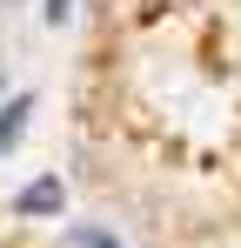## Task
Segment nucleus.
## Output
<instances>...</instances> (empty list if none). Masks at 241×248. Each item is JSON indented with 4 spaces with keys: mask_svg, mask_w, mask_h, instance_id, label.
<instances>
[{
    "mask_svg": "<svg viewBox=\"0 0 241 248\" xmlns=\"http://www.w3.org/2000/svg\"><path fill=\"white\" fill-rule=\"evenodd\" d=\"M27 114H34V101H27V94H14V101L0 108V155H7V148L20 141V127H27Z\"/></svg>",
    "mask_w": 241,
    "mask_h": 248,
    "instance_id": "1",
    "label": "nucleus"
},
{
    "mask_svg": "<svg viewBox=\"0 0 241 248\" xmlns=\"http://www.w3.org/2000/svg\"><path fill=\"white\" fill-rule=\"evenodd\" d=\"M20 215H60V181H34V188H20Z\"/></svg>",
    "mask_w": 241,
    "mask_h": 248,
    "instance_id": "2",
    "label": "nucleus"
},
{
    "mask_svg": "<svg viewBox=\"0 0 241 248\" xmlns=\"http://www.w3.org/2000/svg\"><path fill=\"white\" fill-rule=\"evenodd\" d=\"M80 248H120V242H107L101 228H80Z\"/></svg>",
    "mask_w": 241,
    "mask_h": 248,
    "instance_id": "3",
    "label": "nucleus"
},
{
    "mask_svg": "<svg viewBox=\"0 0 241 248\" xmlns=\"http://www.w3.org/2000/svg\"><path fill=\"white\" fill-rule=\"evenodd\" d=\"M67 14H74V0H47V20H54V27H60Z\"/></svg>",
    "mask_w": 241,
    "mask_h": 248,
    "instance_id": "4",
    "label": "nucleus"
}]
</instances>
